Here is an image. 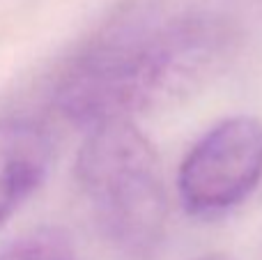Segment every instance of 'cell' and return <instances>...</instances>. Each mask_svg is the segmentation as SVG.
Returning a JSON list of instances; mask_svg holds the SVG:
<instances>
[{"mask_svg": "<svg viewBox=\"0 0 262 260\" xmlns=\"http://www.w3.org/2000/svg\"><path fill=\"white\" fill-rule=\"evenodd\" d=\"M200 32L166 18L159 0H127L69 60L55 88L60 113L95 127L129 120L193 67Z\"/></svg>", "mask_w": 262, "mask_h": 260, "instance_id": "6da1fadb", "label": "cell"}, {"mask_svg": "<svg viewBox=\"0 0 262 260\" xmlns=\"http://www.w3.org/2000/svg\"><path fill=\"white\" fill-rule=\"evenodd\" d=\"M76 178L104 235L131 256H147L166 228V189L149 141L118 120L88 132Z\"/></svg>", "mask_w": 262, "mask_h": 260, "instance_id": "7a4b0ae2", "label": "cell"}, {"mask_svg": "<svg viewBox=\"0 0 262 260\" xmlns=\"http://www.w3.org/2000/svg\"><path fill=\"white\" fill-rule=\"evenodd\" d=\"M262 180V122L235 115L214 124L180 164L177 193L193 216H216L239 205Z\"/></svg>", "mask_w": 262, "mask_h": 260, "instance_id": "3957f363", "label": "cell"}, {"mask_svg": "<svg viewBox=\"0 0 262 260\" xmlns=\"http://www.w3.org/2000/svg\"><path fill=\"white\" fill-rule=\"evenodd\" d=\"M51 164L49 134L28 118H0V228L37 191Z\"/></svg>", "mask_w": 262, "mask_h": 260, "instance_id": "277c9868", "label": "cell"}, {"mask_svg": "<svg viewBox=\"0 0 262 260\" xmlns=\"http://www.w3.org/2000/svg\"><path fill=\"white\" fill-rule=\"evenodd\" d=\"M0 260H76V253L60 230L41 228L3 244Z\"/></svg>", "mask_w": 262, "mask_h": 260, "instance_id": "5b68a950", "label": "cell"}, {"mask_svg": "<svg viewBox=\"0 0 262 260\" xmlns=\"http://www.w3.org/2000/svg\"><path fill=\"white\" fill-rule=\"evenodd\" d=\"M198 260H228V258H223V256H205V258H198Z\"/></svg>", "mask_w": 262, "mask_h": 260, "instance_id": "8992f818", "label": "cell"}]
</instances>
